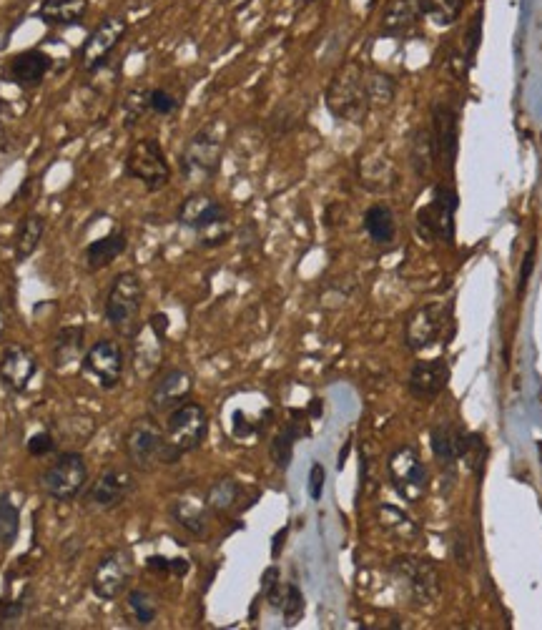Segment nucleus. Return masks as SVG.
I'll return each mask as SVG.
<instances>
[{"label":"nucleus","instance_id":"nucleus-1","mask_svg":"<svg viewBox=\"0 0 542 630\" xmlns=\"http://www.w3.org/2000/svg\"><path fill=\"white\" fill-rule=\"evenodd\" d=\"M324 101H327L329 113L337 121L362 126L364 118L369 116V108H372L367 91V68L357 61L339 68L332 81H329Z\"/></svg>","mask_w":542,"mask_h":630},{"label":"nucleus","instance_id":"nucleus-2","mask_svg":"<svg viewBox=\"0 0 542 630\" xmlns=\"http://www.w3.org/2000/svg\"><path fill=\"white\" fill-rule=\"evenodd\" d=\"M387 573L394 580V588L412 608H430L440 600L442 580L432 560L420 555H399L389 563Z\"/></svg>","mask_w":542,"mask_h":630},{"label":"nucleus","instance_id":"nucleus-3","mask_svg":"<svg viewBox=\"0 0 542 630\" xmlns=\"http://www.w3.org/2000/svg\"><path fill=\"white\" fill-rule=\"evenodd\" d=\"M123 450H126L128 462L141 472H151L159 465H176L184 457L169 445L164 427L156 422L154 415L139 417L128 427L126 437H123Z\"/></svg>","mask_w":542,"mask_h":630},{"label":"nucleus","instance_id":"nucleus-4","mask_svg":"<svg viewBox=\"0 0 542 630\" xmlns=\"http://www.w3.org/2000/svg\"><path fill=\"white\" fill-rule=\"evenodd\" d=\"M141 307H144V282L136 272H121L111 282L103 302V317L121 334L123 339H133L141 329Z\"/></svg>","mask_w":542,"mask_h":630},{"label":"nucleus","instance_id":"nucleus-5","mask_svg":"<svg viewBox=\"0 0 542 630\" xmlns=\"http://www.w3.org/2000/svg\"><path fill=\"white\" fill-rule=\"evenodd\" d=\"M176 221L199 234L201 246H221L231 234L229 209L209 194H191L181 201Z\"/></svg>","mask_w":542,"mask_h":630},{"label":"nucleus","instance_id":"nucleus-6","mask_svg":"<svg viewBox=\"0 0 542 630\" xmlns=\"http://www.w3.org/2000/svg\"><path fill=\"white\" fill-rule=\"evenodd\" d=\"M221 156H224V141H221V134L216 131L214 123H209L186 141L179 156V169L184 179L204 184V181H211L219 174Z\"/></svg>","mask_w":542,"mask_h":630},{"label":"nucleus","instance_id":"nucleus-7","mask_svg":"<svg viewBox=\"0 0 542 630\" xmlns=\"http://www.w3.org/2000/svg\"><path fill=\"white\" fill-rule=\"evenodd\" d=\"M123 171H126L128 179L144 184V189L151 194L166 189L171 181L169 159H166L164 146L156 139L136 141L123 159Z\"/></svg>","mask_w":542,"mask_h":630},{"label":"nucleus","instance_id":"nucleus-8","mask_svg":"<svg viewBox=\"0 0 542 630\" xmlns=\"http://www.w3.org/2000/svg\"><path fill=\"white\" fill-rule=\"evenodd\" d=\"M88 485V465L81 452H61L41 472V487L51 500L73 502Z\"/></svg>","mask_w":542,"mask_h":630},{"label":"nucleus","instance_id":"nucleus-9","mask_svg":"<svg viewBox=\"0 0 542 630\" xmlns=\"http://www.w3.org/2000/svg\"><path fill=\"white\" fill-rule=\"evenodd\" d=\"M457 191L450 184H437L435 196L425 209L417 211V234L425 241H445L452 244L455 239V214H457Z\"/></svg>","mask_w":542,"mask_h":630},{"label":"nucleus","instance_id":"nucleus-10","mask_svg":"<svg viewBox=\"0 0 542 630\" xmlns=\"http://www.w3.org/2000/svg\"><path fill=\"white\" fill-rule=\"evenodd\" d=\"M133 578V555L128 548H108L91 573V590L101 600H116L128 590Z\"/></svg>","mask_w":542,"mask_h":630},{"label":"nucleus","instance_id":"nucleus-11","mask_svg":"<svg viewBox=\"0 0 542 630\" xmlns=\"http://www.w3.org/2000/svg\"><path fill=\"white\" fill-rule=\"evenodd\" d=\"M166 440L174 450H179L181 455H189V452L199 450L201 442L206 440V432H209V415H206L204 407L199 402H184L176 410L169 412V420H166Z\"/></svg>","mask_w":542,"mask_h":630},{"label":"nucleus","instance_id":"nucleus-12","mask_svg":"<svg viewBox=\"0 0 542 630\" xmlns=\"http://www.w3.org/2000/svg\"><path fill=\"white\" fill-rule=\"evenodd\" d=\"M128 33V21L123 16H108L88 33V38L81 46V68L86 73H98L108 66L113 51L121 46V41Z\"/></svg>","mask_w":542,"mask_h":630},{"label":"nucleus","instance_id":"nucleus-13","mask_svg":"<svg viewBox=\"0 0 542 630\" xmlns=\"http://www.w3.org/2000/svg\"><path fill=\"white\" fill-rule=\"evenodd\" d=\"M387 472L389 480H392V487L399 492V497H404L407 502H417V497L422 492H427V482H430V475H427L425 462L420 460L415 447L402 445L387 457Z\"/></svg>","mask_w":542,"mask_h":630},{"label":"nucleus","instance_id":"nucleus-14","mask_svg":"<svg viewBox=\"0 0 542 630\" xmlns=\"http://www.w3.org/2000/svg\"><path fill=\"white\" fill-rule=\"evenodd\" d=\"M83 369L91 374L98 387L106 392L116 390L123 380V369H126V354L116 339H98L96 344L86 349L83 354Z\"/></svg>","mask_w":542,"mask_h":630},{"label":"nucleus","instance_id":"nucleus-15","mask_svg":"<svg viewBox=\"0 0 542 630\" xmlns=\"http://www.w3.org/2000/svg\"><path fill=\"white\" fill-rule=\"evenodd\" d=\"M136 482L133 475L123 467H108L101 477L91 485V490L83 497V505L91 513H108V510L118 508L128 500V495L133 492Z\"/></svg>","mask_w":542,"mask_h":630},{"label":"nucleus","instance_id":"nucleus-16","mask_svg":"<svg viewBox=\"0 0 542 630\" xmlns=\"http://www.w3.org/2000/svg\"><path fill=\"white\" fill-rule=\"evenodd\" d=\"M432 141H435V161L442 169L452 171L460 151V113L450 103L440 101L432 106Z\"/></svg>","mask_w":542,"mask_h":630},{"label":"nucleus","instance_id":"nucleus-17","mask_svg":"<svg viewBox=\"0 0 542 630\" xmlns=\"http://www.w3.org/2000/svg\"><path fill=\"white\" fill-rule=\"evenodd\" d=\"M166 332H169V317L164 312L151 314L146 327L139 329V334L133 337V367L141 377H149L164 354Z\"/></svg>","mask_w":542,"mask_h":630},{"label":"nucleus","instance_id":"nucleus-18","mask_svg":"<svg viewBox=\"0 0 542 630\" xmlns=\"http://www.w3.org/2000/svg\"><path fill=\"white\" fill-rule=\"evenodd\" d=\"M445 329V307L442 304H425L415 309L404 322V347L410 352H422L440 339Z\"/></svg>","mask_w":542,"mask_h":630},{"label":"nucleus","instance_id":"nucleus-19","mask_svg":"<svg viewBox=\"0 0 542 630\" xmlns=\"http://www.w3.org/2000/svg\"><path fill=\"white\" fill-rule=\"evenodd\" d=\"M191 390H194V382H191V374L181 367H171L161 374L156 380L154 390H151L149 407L151 415H169L171 410H176L179 405L189 402Z\"/></svg>","mask_w":542,"mask_h":630},{"label":"nucleus","instance_id":"nucleus-20","mask_svg":"<svg viewBox=\"0 0 542 630\" xmlns=\"http://www.w3.org/2000/svg\"><path fill=\"white\" fill-rule=\"evenodd\" d=\"M450 377L452 369L447 359L435 357L415 362V367L410 369V377H407V390L417 400H437L450 385Z\"/></svg>","mask_w":542,"mask_h":630},{"label":"nucleus","instance_id":"nucleus-21","mask_svg":"<svg viewBox=\"0 0 542 630\" xmlns=\"http://www.w3.org/2000/svg\"><path fill=\"white\" fill-rule=\"evenodd\" d=\"M38 372V359L23 344H11L0 357V382L16 395H23Z\"/></svg>","mask_w":542,"mask_h":630},{"label":"nucleus","instance_id":"nucleus-22","mask_svg":"<svg viewBox=\"0 0 542 630\" xmlns=\"http://www.w3.org/2000/svg\"><path fill=\"white\" fill-rule=\"evenodd\" d=\"M51 71L53 58L46 51H41V48H28V51L18 53V56H13L8 61L6 78L13 86L21 88V91H31V88L41 86Z\"/></svg>","mask_w":542,"mask_h":630},{"label":"nucleus","instance_id":"nucleus-23","mask_svg":"<svg viewBox=\"0 0 542 630\" xmlns=\"http://www.w3.org/2000/svg\"><path fill=\"white\" fill-rule=\"evenodd\" d=\"M467 445H470V432L457 427L455 422L442 420L432 427L430 447L432 452H435L437 462H440L447 472H452L457 467V462L465 460Z\"/></svg>","mask_w":542,"mask_h":630},{"label":"nucleus","instance_id":"nucleus-24","mask_svg":"<svg viewBox=\"0 0 542 630\" xmlns=\"http://www.w3.org/2000/svg\"><path fill=\"white\" fill-rule=\"evenodd\" d=\"M209 505H206V495L199 492H184L171 502V518L179 528L194 538H204L209 530Z\"/></svg>","mask_w":542,"mask_h":630},{"label":"nucleus","instance_id":"nucleus-25","mask_svg":"<svg viewBox=\"0 0 542 630\" xmlns=\"http://www.w3.org/2000/svg\"><path fill=\"white\" fill-rule=\"evenodd\" d=\"M420 18H425L422 0H392L382 13L379 33L387 38H402L415 31Z\"/></svg>","mask_w":542,"mask_h":630},{"label":"nucleus","instance_id":"nucleus-26","mask_svg":"<svg viewBox=\"0 0 542 630\" xmlns=\"http://www.w3.org/2000/svg\"><path fill=\"white\" fill-rule=\"evenodd\" d=\"M126 249H128V234H126V229L118 226V229L108 231L106 236H101V239L91 241V244L86 246V251H83V262H86L88 272H93V274L103 272V269L111 267V264L116 262Z\"/></svg>","mask_w":542,"mask_h":630},{"label":"nucleus","instance_id":"nucleus-27","mask_svg":"<svg viewBox=\"0 0 542 630\" xmlns=\"http://www.w3.org/2000/svg\"><path fill=\"white\" fill-rule=\"evenodd\" d=\"M88 16V0H41L38 18L53 28L83 26Z\"/></svg>","mask_w":542,"mask_h":630},{"label":"nucleus","instance_id":"nucleus-28","mask_svg":"<svg viewBox=\"0 0 542 630\" xmlns=\"http://www.w3.org/2000/svg\"><path fill=\"white\" fill-rule=\"evenodd\" d=\"M83 349H86V327L81 324H73V327H61L53 339L51 359L56 369L71 367L76 359H81Z\"/></svg>","mask_w":542,"mask_h":630},{"label":"nucleus","instance_id":"nucleus-29","mask_svg":"<svg viewBox=\"0 0 542 630\" xmlns=\"http://www.w3.org/2000/svg\"><path fill=\"white\" fill-rule=\"evenodd\" d=\"M359 179H362L364 189L384 194V191H392L397 186V171H394V164L387 156L374 154L362 159V164H359Z\"/></svg>","mask_w":542,"mask_h":630},{"label":"nucleus","instance_id":"nucleus-30","mask_svg":"<svg viewBox=\"0 0 542 630\" xmlns=\"http://www.w3.org/2000/svg\"><path fill=\"white\" fill-rule=\"evenodd\" d=\"M43 234H46V219L41 214H26L16 226V236H13V249H16L18 262H26L28 257L36 254L41 246Z\"/></svg>","mask_w":542,"mask_h":630},{"label":"nucleus","instance_id":"nucleus-31","mask_svg":"<svg viewBox=\"0 0 542 630\" xmlns=\"http://www.w3.org/2000/svg\"><path fill=\"white\" fill-rule=\"evenodd\" d=\"M364 231L369 234V239L379 246L392 244L394 236H397V219H394V211L387 204H372L364 211Z\"/></svg>","mask_w":542,"mask_h":630},{"label":"nucleus","instance_id":"nucleus-32","mask_svg":"<svg viewBox=\"0 0 542 630\" xmlns=\"http://www.w3.org/2000/svg\"><path fill=\"white\" fill-rule=\"evenodd\" d=\"M410 164L415 169L417 179H427L435 166V141H432L430 126H420V129L412 134L410 144Z\"/></svg>","mask_w":542,"mask_h":630},{"label":"nucleus","instance_id":"nucleus-33","mask_svg":"<svg viewBox=\"0 0 542 630\" xmlns=\"http://www.w3.org/2000/svg\"><path fill=\"white\" fill-rule=\"evenodd\" d=\"M271 610H277L284 618V625H297L304 618V610H307V600H304L302 588L297 583H282L277 600L271 605Z\"/></svg>","mask_w":542,"mask_h":630},{"label":"nucleus","instance_id":"nucleus-34","mask_svg":"<svg viewBox=\"0 0 542 630\" xmlns=\"http://www.w3.org/2000/svg\"><path fill=\"white\" fill-rule=\"evenodd\" d=\"M302 435H307V432L299 430L297 422H289V425H284V430L277 432V437L271 440L269 455H271V462L277 465V470H282V472L289 470L292 457H294V445H297V440Z\"/></svg>","mask_w":542,"mask_h":630},{"label":"nucleus","instance_id":"nucleus-35","mask_svg":"<svg viewBox=\"0 0 542 630\" xmlns=\"http://www.w3.org/2000/svg\"><path fill=\"white\" fill-rule=\"evenodd\" d=\"M239 495H241L239 482H236L234 477H221V480H216L214 485L206 490V505H209L211 513L224 515L239 502Z\"/></svg>","mask_w":542,"mask_h":630},{"label":"nucleus","instance_id":"nucleus-36","mask_svg":"<svg viewBox=\"0 0 542 630\" xmlns=\"http://www.w3.org/2000/svg\"><path fill=\"white\" fill-rule=\"evenodd\" d=\"M21 533V510L8 492L0 495V548H13Z\"/></svg>","mask_w":542,"mask_h":630},{"label":"nucleus","instance_id":"nucleus-37","mask_svg":"<svg viewBox=\"0 0 542 630\" xmlns=\"http://www.w3.org/2000/svg\"><path fill=\"white\" fill-rule=\"evenodd\" d=\"M126 608H128V613H131L133 623L141 625V628H149V625L156 620V615H159V600H156L149 590L136 588L128 593Z\"/></svg>","mask_w":542,"mask_h":630},{"label":"nucleus","instance_id":"nucleus-38","mask_svg":"<svg viewBox=\"0 0 542 630\" xmlns=\"http://www.w3.org/2000/svg\"><path fill=\"white\" fill-rule=\"evenodd\" d=\"M480 38H482V11H477L475 16H472L470 26H467L465 33H462L460 51L452 56V63L460 66V73H465L467 68L472 66V61H475L477 48H480Z\"/></svg>","mask_w":542,"mask_h":630},{"label":"nucleus","instance_id":"nucleus-39","mask_svg":"<svg viewBox=\"0 0 542 630\" xmlns=\"http://www.w3.org/2000/svg\"><path fill=\"white\" fill-rule=\"evenodd\" d=\"M367 91L372 106H389L397 96V81L384 71H372L367 68Z\"/></svg>","mask_w":542,"mask_h":630},{"label":"nucleus","instance_id":"nucleus-40","mask_svg":"<svg viewBox=\"0 0 542 630\" xmlns=\"http://www.w3.org/2000/svg\"><path fill=\"white\" fill-rule=\"evenodd\" d=\"M379 520H382L384 530H389V533L397 535V538L402 540H410L420 533L417 525L412 523L410 515H404L402 510L392 508V505H382V508H379Z\"/></svg>","mask_w":542,"mask_h":630},{"label":"nucleus","instance_id":"nucleus-41","mask_svg":"<svg viewBox=\"0 0 542 630\" xmlns=\"http://www.w3.org/2000/svg\"><path fill=\"white\" fill-rule=\"evenodd\" d=\"M465 3L467 0H422V8L437 26H452L465 11Z\"/></svg>","mask_w":542,"mask_h":630},{"label":"nucleus","instance_id":"nucleus-42","mask_svg":"<svg viewBox=\"0 0 542 630\" xmlns=\"http://www.w3.org/2000/svg\"><path fill=\"white\" fill-rule=\"evenodd\" d=\"M146 113H151L149 88H133V91H128V96L123 98V116H126V126L139 123Z\"/></svg>","mask_w":542,"mask_h":630},{"label":"nucleus","instance_id":"nucleus-43","mask_svg":"<svg viewBox=\"0 0 542 630\" xmlns=\"http://www.w3.org/2000/svg\"><path fill=\"white\" fill-rule=\"evenodd\" d=\"M450 555L452 560H455L457 565H460L462 570H470L472 565V540H470V533H467L465 528H452L450 530Z\"/></svg>","mask_w":542,"mask_h":630},{"label":"nucleus","instance_id":"nucleus-44","mask_svg":"<svg viewBox=\"0 0 542 630\" xmlns=\"http://www.w3.org/2000/svg\"><path fill=\"white\" fill-rule=\"evenodd\" d=\"M146 570H151V573L179 575V578H184V575L191 570V565L186 558H166V555H151V558H146Z\"/></svg>","mask_w":542,"mask_h":630},{"label":"nucleus","instance_id":"nucleus-45","mask_svg":"<svg viewBox=\"0 0 542 630\" xmlns=\"http://www.w3.org/2000/svg\"><path fill=\"white\" fill-rule=\"evenodd\" d=\"M179 106L181 101L171 91H166V88H149L151 113H156V116H171V113L179 111Z\"/></svg>","mask_w":542,"mask_h":630},{"label":"nucleus","instance_id":"nucleus-46","mask_svg":"<svg viewBox=\"0 0 542 630\" xmlns=\"http://www.w3.org/2000/svg\"><path fill=\"white\" fill-rule=\"evenodd\" d=\"M6 116H8V108H6V103L0 101V174L6 171V166L11 164L13 154H16V144H13L11 131H8Z\"/></svg>","mask_w":542,"mask_h":630},{"label":"nucleus","instance_id":"nucleus-47","mask_svg":"<svg viewBox=\"0 0 542 630\" xmlns=\"http://www.w3.org/2000/svg\"><path fill=\"white\" fill-rule=\"evenodd\" d=\"M279 588H282V573H279L277 565H269L264 575H261V598L271 605L277 600Z\"/></svg>","mask_w":542,"mask_h":630},{"label":"nucleus","instance_id":"nucleus-48","mask_svg":"<svg viewBox=\"0 0 542 630\" xmlns=\"http://www.w3.org/2000/svg\"><path fill=\"white\" fill-rule=\"evenodd\" d=\"M56 437L51 435V432H36V435H31L28 437V442H26V447H28V455L31 457H46V455H51L53 450H56Z\"/></svg>","mask_w":542,"mask_h":630},{"label":"nucleus","instance_id":"nucleus-49","mask_svg":"<svg viewBox=\"0 0 542 630\" xmlns=\"http://www.w3.org/2000/svg\"><path fill=\"white\" fill-rule=\"evenodd\" d=\"M26 613V603L23 598L18 600H6V603H0V628H8V625L18 623Z\"/></svg>","mask_w":542,"mask_h":630},{"label":"nucleus","instance_id":"nucleus-50","mask_svg":"<svg viewBox=\"0 0 542 630\" xmlns=\"http://www.w3.org/2000/svg\"><path fill=\"white\" fill-rule=\"evenodd\" d=\"M324 482H327V470H324L322 462H314L312 470H309V497H312L314 502L322 500Z\"/></svg>","mask_w":542,"mask_h":630},{"label":"nucleus","instance_id":"nucleus-51","mask_svg":"<svg viewBox=\"0 0 542 630\" xmlns=\"http://www.w3.org/2000/svg\"><path fill=\"white\" fill-rule=\"evenodd\" d=\"M535 254H537V244L535 241H532L530 244V249H527V254H525V259H522V269H520V282H517V294H525V289H527V282H530V274H532V269H535Z\"/></svg>","mask_w":542,"mask_h":630},{"label":"nucleus","instance_id":"nucleus-52","mask_svg":"<svg viewBox=\"0 0 542 630\" xmlns=\"http://www.w3.org/2000/svg\"><path fill=\"white\" fill-rule=\"evenodd\" d=\"M287 538H289V525H284V528L279 530L277 535H274V540H271V558L277 560L279 555H282L284 543H287Z\"/></svg>","mask_w":542,"mask_h":630},{"label":"nucleus","instance_id":"nucleus-53","mask_svg":"<svg viewBox=\"0 0 542 630\" xmlns=\"http://www.w3.org/2000/svg\"><path fill=\"white\" fill-rule=\"evenodd\" d=\"M349 447H352V442H347V445H344V447H342V452H339V465H337V467H339V470H342V467H344V462H347V457H349Z\"/></svg>","mask_w":542,"mask_h":630},{"label":"nucleus","instance_id":"nucleus-54","mask_svg":"<svg viewBox=\"0 0 542 630\" xmlns=\"http://www.w3.org/2000/svg\"><path fill=\"white\" fill-rule=\"evenodd\" d=\"M307 3H312V0H307Z\"/></svg>","mask_w":542,"mask_h":630}]
</instances>
